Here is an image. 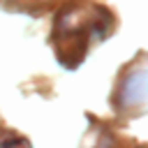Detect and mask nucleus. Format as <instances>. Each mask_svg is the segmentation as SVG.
I'll return each instance as SVG.
<instances>
[{
    "label": "nucleus",
    "mask_w": 148,
    "mask_h": 148,
    "mask_svg": "<svg viewBox=\"0 0 148 148\" xmlns=\"http://www.w3.org/2000/svg\"><path fill=\"white\" fill-rule=\"evenodd\" d=\"M102 16H95V7H69L67 12L60 14L56 30H53V44H56V56L58 60L74 69L88 53L90 39H104L111 16L102 9Z\"/></svg>",
    "instance_id": "nucleus-1"
},
{
    "label": "nucleus",
    "mask_w": 148,
    "mask_h": 148,
    "mask_svg": "<svg viewBox=\"0 0 148 148\" xmlns=\"http://www.w3.org/2000/svg\"><path fill=\"white\" fill-rule=\"evenodd\" d=\"M146 95H148V74L146 69H134L123 79L120 86V104L125 109H139L146 104Z\"/></svg>",
    "instance_id": "nucleus-2"
},
{
    "label": "nucleus",
    "mask_w": 148,
    "mask_h": 148,
    "mask_svg": "<svg viewBox=\"0 0 148 148\" xmlns=\"http://www.w3.org/2000/svg\"><path fill=\"white\" fill-rule=\"evenodd\" d=\"M0 148H32V146H30V141L23 139V136H9V139H5V141L0 143Z\"/></svg>",
    "instance_id": "nucleus-3"
}]
</instances>
